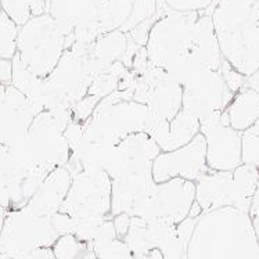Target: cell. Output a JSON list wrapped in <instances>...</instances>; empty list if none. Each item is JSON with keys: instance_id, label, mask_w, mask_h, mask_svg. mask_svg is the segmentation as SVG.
Wrapping results in <instances>:
<instances>
[{"instance_id": "cell-43", "label": "cell", "mask_w": 259, "mask_h": 259, "mask_svg": "<svg viewBox=\"0 0 259 259\" xmlns=\"http://www.w3.org/2000/svg\"><path fill=\"white\" fill-rule=\"evenodd\" d=\"M245 86H247V88H249V89L255 90L256 93H259V69L258 71H255L254 74L247 78Z\"/></svg>"}, {"instance_id": "cell-40", "label": "cell", "mask_w": 259, "mask_h": 259, "mask_svg": "<svg viewBox=\"0 0 259 259\" xmlns=\"http://www.w3.org/2000/svg\"><path fill=\"white\" fill-rule=\"evenodd\" d=\"M248 217L251 219V225H252V230L255 233V237L259 243V186L256 191H255L252 201H251V206H249Z\"/></svg>"}, {"instance_id": "cell-32", "label": "cell", "mask_w": 259, "mask_h": 259, "mask_svg": "<svg viewBox=\"0 0 259 259\" xmlns=\"http://www.w3.org/2000/svg\"><path fill=\"white\" fill-rule=\"evenodd\" d=\"M166 10L176 13H204L215 5V0H162Z\"/></svg>"}, {"instance_id": "cell-21", "label": "cell", "mask_w": 259, "mask_h": 259, "mask_svg": "<svg viewBox=\"0 0 259 259\" xmlns=\"http://www.w3.org/2000/svg\"><path fill=\"white\" fill-rule=\"evenodd\" d=\"M259 186V174L254 165L241 164L233 170V208L248 213Z\"/></svg>"}, {"instance_id": "cell-19", "label": "cell", "mask_w": 259, "mask_h": 259, "mask_svg": "<svg viewBox=\"0 0 259 259\" xmlns=\"http://www.w3.org/2000/svg\"><path fill=\"white\" fill-rule=\"evenodd\" d=\"M229 125L243 133L259 119V93L244 86L233 96L232 101L226 107Z\"/></svg>"}, {"instance_id": "cell-34", "label": "cell", "mask_w": 259, "mask_h": 259, "mask_svg": "<svg viewBox=\"0 0 259 259\" xmlns=\"http://www.w3.org/2000/svg\"><path fill=\"white\" fill-rule=\"evenodd\" d=\"M101 99H99L97 96L86 95L83 99H80L79 101H76L75 104H72V119L82 123H86L89 121L90 116L93 115L96 107L100 103Z\"/></svg>"}, {"instance_id": "cell-7", "label": "cell", "mask_w": 259, "mask_h": 259, "mask_svg": "<svg viewBox=\"0 0 259 259\" xmlns=\"http://www.w3.org/2000/svg\"><path fill=\"white\" fill-rule=\"evenodd\" d=\"M60 211L75 221L111 217V179L103 169L80 170L72 175L71 187Z\"/></svg>"}, {"instance_id": "cell-17", "label": "cell", "mask_w": 259, "mask_h": 259, "mask_svg": "<svg viewBox=\"0 0 259 259\" xmlns=\"http://www.w3.org/2000/svg\"><path fill=\"white\" fill-rule=\"evenodd\" d=\"M196 202L204 212L233 208V172L208 170L197 180Z\"/></svg>"}, {"instance_id": "cell-23", "label": "cell", "mask_w": 259, "mask_h": 259, "mask_svg": "<svg viewBox=\"0 0 259 259\" xmlns=\"http://www.w3.org/2000/svg\"><path fill=\"white\" fill-rule=\"evenodd\" d=\"M133 2L135 0H107L101 11L100 24H99L101 35L121 29L122 25L131 16Z\"/></svg>"}, {"instance_id": "cell-28", "label": "cell", "mask_w": 259, "mask_h": 259, "mask_svg": "<svg viewBox=\"0 0 259 259\" xmlns=\"http://www.w3.org/2000/svg\"><path fill=\"white\" fill-rule=\"evenodd\" d=\"M89 249V245L75 237L74 234L60 236L52 245L56 259H79Z\"/></svg>"}, {"instance_id": "cell-4", "label": "cell", "mask_w": 259, "mask_h": 259, "mask_svg": "<svg viewBox=\"0 0 259 259\" xmlns=\"http://www.w3.org/2000/svg\"><path fill=\"white\" fill-rule=\"evenodd\" d=\"M16 48L22 64L39 78H48L67 50L64 33L46 13L18 28Z\"/></svg>"}, {"instance_id": "cell-6", "label": "cell", "mask_w": 259, "mask_h": 259, "mask_svg": "<svg viewBox=\"0 0 259 259\" xmlns=\"http://www.w3.org/2000/svg\"><path fill=\"white\" fill-rule=\"evenodd\" d=\"M200 13H176L165 10L148 33L146 52L148 63L166 71L190 53L191 28Z\"/></svg>"}, {"instance_id": "cell-18", "label": "cell", "mask_w": 259, "mask_h": 259, "mask_svg": "<svg viewBox=\"0 0 259 259\" xmlns=\"http://www.w3.org/2000/svg\"><path fill=\"white\" fill-rule=\"evenodd\" d=\"M190 56L208 69L219 71L222 64V53L219 49L211 13H200L191 28Z\"/></svg>"}, {"instance_id": "cell-51", "label": "cell", "mask_w": 259, "mask_h": 259, "mask_svg": "<svg viewBox=\"0 0 259 259\" xmlns=\"http://www.w3.org/2000/svg\"><path fill=\"white\" fill-rule=\"evenodd\" d=\"M136 259H148V258H147V256H138Z\"/></svg>"}, {"instance_id": "cell-47", "label": "cell", "mask_w": 259, "mask_h": 259, "mask_svg": "<svg viewBox=\"0 0 259 259\" xmlns=\"http://www.w3.org/2000/svg\"><path fill=\"white\" fill-rule=\"evenodd\" d=\"M6 209L5 208H2L0 206V233H2V226H3V221H5V217H6Z\"/></svg>"}, {"instance_id": "cell-31", "label": "cell", "mask_w": 259, "mask_h": 259, "mask_svg": "<svg viewBox=\"0 0 259 259\" xmlns=\"http://www.w3.org/2000/svg\"><path fill=\"white\" fill-rule=\"evenodd\" d=\"M11 172V159L7 147L0 144V206L6 211L10 209V193H9V176Z\"/></svg>"}, {"instance_id": "cell-20", "label": "cell", "mask_w": 259, "mask_h": 259, "mask_svg": "<svg viewBox=\"0 0 259 259\" xmlns=\"http://www.w3.org/2000/svg\"><path fill=\"white\" fill-rule=\"evenodd\" d=\"M127 50V35L122 31H112L103 33L90 46V57L104 68L112 64L121 63Z\"/></svg>"}, {"instance_id": "cell-33", "label": "cell", "mask_w": 259, "mask_h": 259, "mask_svg": "<svg viewBox=\"0 0 259 259\" xmlns=\"http://www.w3.org/2000/svg\"><path fill=\"white\" fill-rule=\"evenodd\" d=\"M118 236H116L115 229H114V223H112V218L106 219L99 225V228L96 230L95 238L89 245V248L93 249V252H97L100 249L106 248L107 245L114 243Z\"/></svg>"}, {"instance_id": "cell-2", "label": "cell", "mask_w": 259, "mask_h": 259, "mask_svg": "<svg viewBox=\"0 0 259 259\" xmlns=\"http://www.w3.org/2000/svg\"><path fill=\"white\" fill-rule=\"evenodd\" d=\"M211 16L223 60L244 76H251L259 69V7L215 0Z\"/></svg>"}, {"instance_id": "cell-12", "label": "cell", "mask_w": 259, "mask_h": 259, "mask_svg": "<svg viewBox=\"0 0 259 259\" xmlns=\"http://www.w3.org/2000/svg\"><path fill=\"white\" fill-rule=\"evenodd\" d=\"M208 170L205 139L201 133L183 147L174 151H161L153 161V179L155 183H164L175 178L196 183Z\"/></svg>"}, {"instance_id": "cell-45", "label": "cell", "mask_w": 259, "mask_h": 259, "mask_svg": "<svg viewBox=\"0 0 259 259\" xmlns=\"http://www.w3.org/2000/svg\"><path fill=\"white\" fill-rule=\"evenodd\" d=\"M147 258L148 259H164V255H162V252H161V249L154 248L148 252Z\"/></svg>"}, {"instance_id": "cell-13", "label": "cell", "mask_w": 259, "mask_h": 259, "mask_svg": "<svg viewBox=\"0 0 259 259\" xmlns=\"http://www.w3.org/2000/svg\"><path fill=\"white\" fill-rule=\"evenodd\" d=\"M63 125L49 111L39 112L28 129L27 138L37 164L49 170L65 166L71 158V148L64 138Z\"/></svg>"}, {"instance_id": "cell-25", "label": "cell", "mask_w": 259, "mask_h": 259, "mask_svg": "<svg viewBox=\"0 0 259 259\" xmlns=\"http://www.w3.org/2000/svg\"><path fill=\"white\" fill-rule=\"evenodd\" d=\"M129 69L123 67L122 63H115L107 67L97 78H96L89 88L88 95L97 96L99 99H104L107 96L118 90L119 80L123 75L126 74Z\"/></svg>"}, {"instance_id": "cell-3", "label": "cell", "mask_w": 259, "mask_h": 259, "mask_svg": "<svg viewBox=\"0 0 259 259\" xmlns=\"http://www.w3.org/2000/svg\"><path fill=\"white\" fill-rule=\"evenodd\" d=\"M147 107L133 100L132 90H116L101 99L85 123V135L97 143L116 146L133 133L144 132Z\"/></svg>"}, {"instance_id": "cell-8", "label": "cell", "mask_w": 259, "mask_h": 259, "mask_svg": "<svg viewBox=\"0 0 259 259\" xmlns=\"http://www.w3.org/2000/svg\"><path fill=\"white\" fill-rule=\"evenodd\" d=\"M196 201V185L190 180L175 178L164 183H155L133 217L147 222H165L179 225L189 217Z\"/></svg>"}, {"instance_id": "cell-44", "label": "cell", "mask_w": 259, "mask_h": 259, "mask_svg": "<svg viewBox=\"0 0 259 259\" xmlns=\"http://www.w3.org/2000/svg\"><path fill=\"white\" fill-rule=\"evenodd\" d=\"M202 215V209L200 208V205L194 201V204L191 205L190 208V212H189V217L187 218H193V219H198V218Z\"/></svg>"}, {"instance_id": "cell-10", "label": "cell", "mask_w": 259, "mask_h": 259, "mask_svg": "<svg viewBox=\"0 0 259 259\" xmlns=\"http://www.w3.org/2000/svg\"><path fill=\"white\" fill-rule=\"evenodd\" d=\"M131 90L133 100L144 104L150 114L161 119L172 121L182 110L183 88L170 79L164 69L151 64L136 78Z\"/></svg>"}, {"instance_id": "cell-36", "label": "cell", "mask_w": 259, "mask_h": 259, "mask_svg": "<svg viewBox=\"0 0 259 259\" xmlns=\"http://www.w3.org/2000/svg\"><path fill=\"white\" fill-rule=\"evenodd\" d=\"M95 254L97 259H136L131 252V249L126 247V244L119 238H116L114 243Z\"/></svg>"}, {"instance_id": "cell-50", "label": "cell", "mask_w": 259, "mask_h": 259, "mask_svg": "<svg viewBox=\"0 0 259 259\" xmlns=\"http://www.w3.org/2000/svg\"><path fill=\"white\" fill-rule=\"evenodd\" d=\"M0 259H14V258H11V256H9V255L0 254Z\"/></svg>"}, {"instance_id": "cell-26", "label": "cell", "mask_w": 259, "mask_h": 259, "mask_svg": "<svg viewBox=\"0 0 259 259\" xmlns=\"http://www.w3.org/2000/svg\"><path fill=\"white\" fill-rule=\"evenodd\" d=\"M204 69L205 67L200 61H197L193 56L187 54L183 58H180L179 61H176L165 72L168 74L170 79L183 88L187 83H190L193 79H196Z\"/></svg>"}, {"instance_id": "cell-9", "label": "cell", "mask_w": 259, "mask_h": 259, "mask_svg": "<svg viewBox=\"0 0 259 259\" xmlns=\"http://www.w3.org/2000/svg\"><path fill=\"white\" fill-rule=\"evenodd\" d=\"M200 133L205 139L209 169L233 172L243 164L241 133L229 125L226 112H215L200 119Z\"/></svg>"}, {"instance_id": "cell-22", "label": "cell", "mask_w": 259, "mask_h": 259, "mask_svg": "<svg viewBox=\"0 0 259 259\" xmlns=\"http://www.w3.org/2000/svg\"><path fill=\"white\" fill-rule=\"evenodd\" d=\"M200 133V121L185 110H180L169 121V132L161 144V151H174L191 142Z\"/></svg>"}, {"instance_id": "cell-15", "label": "cell", "mask_w": 259, "mask_h": 259, "mask_svg": "<svg viewBox=\"0 0 259 259\" xmlns=\"http://www.w3.org/2000/svg\"><path fill=\"white\" fill-rule=\"evenodd\" d=\"M39 112L42 111L21 92L11 85L6 86L0 99V144L7 146L17 138L24 136Z\"/></svg>"}, {"instance_id": "cell-37", "label": "cell", "mask_w": 259, "mask_h": 259, "mask_svg": "<svg viewBox=\"0 0 259 259\" xmlns=\"http://www.w3.org/2000/svg\"><path fill=\"white\" fill-rule=\"evenodd\" d=\"M50 222L53 226L54 232L57 236H65V234H74L75 232V219L71 218L68 213L58 211L50 217Z\"/></svg>"}, {"instance_id": "cell-27", "label": "cell", "mask_w": 259, "mask_h": 259, "mask_svg": "<svg viewBox=\"0 0 259 259\" xmlns=\"http://www.w3.org/2000/svg\"><path fill=\"white\" fill-rule=\"evenodd\" d=\"M17 35V24L7 16V13L0 6V57L11 60L16 56Z\"/></svg>"}, {"instance_id": "cell-1", "label": "cell", "mask_w": 259, "mask_h": 259, "mask_svg": "<svg viewBox=\"0 0 259 259\" xmlns=\"http://www.w3.org/2000/svg\"><path fill=\"white\" fill-rule=\"evenodd\" d=\"M186 259H259L248 213L232 206L204 212L197 219Z\"/></svg>"}, {"instance_id": "cell-53", "label": "cell", "mask_w": 259, "mask_h": 259, "mask_svg": "<svg viewBox=\"0 0 259 259\" xmlns=\"http://www.w3.org/2000/svg\"><path fill=\"white\" fill-rule=\"evenodd\" d=\"M258 7H259V0H258Z\"/></svg>"}, {"instance_id": "cell-39", "label": "cell", "mask_w": 259, "mask_h": 259, "mask_svg": "<svg viewBox=\"0 0 259 259\" xmlns=\"http://www.w3.org/2000/svg\"><path fill=\"white\" fill-rule=\"evenodd\" d=\"M131 221L132 217L129 213H118L115 217H112V223H114V229H115L116 236L119 240H123L126 236L131 228Z\"/></svg>"}, {"instance_id": "cell-16", "label": "cell", "mask_w": 259, "mask_h": 259, "mask_svg": "<svg viewBox=\"0 0 259 259\" xmlns=\"http://www.w3.org/2000/svg\"><path fill=\"white\" fill-rule=\"evenodd\" d=\"M72 176L65 166L56 168L45 178L25 206L40 217L50 218L60 211L71 187Z\"/></svg>"}, {"instance_id": "cell-29", "label": "cell", "mask_w": 259, "mask_h": 259, "mask_svg": "<svg viewBox=\"0 0 259 259\" xmlns=\"http://www.w3.org/2000/svg\"><path fill=\"white\" fill-rule=\"evenodd\" d=\"M157 14H158V0H135L131 16L119 31L127 33L133 28H136L142 22L147 21L148 18Z\"/></svg>"}, {"instance_id": "cell-42", "label": "cell", "mask_w": 259, "mask_h": 259, "mask_svg": "<svg viewBox=\"0 0 259 259\" xmlns=\"http://www.w3.org/2000/svg\"><path fill=\"white\" fill-rule=\"evenodd\" d=\"M25 259H56L52 248H39L28 255Z\"/></svg>"}, {"instance_id": "cell-46", "label": "cell", "mask_w": 259, "mask_h": 259, "mask_svg": "<svg viewBox=\"0 0 259 259\" xmlns=\"http://www.w3.org/2000/svg\"><path fill=\"white\" fill-rule=\"evenodd\" d=\"M79 259H97V256H96V254L93 252V249L89 248L88 251H86L85 254L80 256Z\"/></svg>"}, {"instance_id": "cell-41", "label": "cell", "mask_w": 259, "mask_h": 259, "mask_svg": "<svg viewBox=\"0 0 259 259\" xmlns=\"http://www.w3.org/2000/svg\"><path fill=\"white\" fill-rule=\"evenodd\" d=\"M13 76V61L9 58L0 57V85H11Z\"/></svg>"}, {"instance_id": "cell-52", "label": "cell", "mask_w": 259, "mask_h": 259, "mask_svg": "<svg viewBox=\"0 0 259 259\" xmlns=\"http://www.w3.org/2000/svg\"><path fill=\"white\" fill-rule=\"evenodd\" d=\"M256 169H258V174H259V165H256Z\"/></svg>"}, {"instance_id": "cell-24", "label": "cell", "mask_w": 259, "mask_h": 259, "mask_svg": "<svg viewBox=\"0 0 259 259\" xmlns=\"http://www.w3.org/2000/svg\"><path fill=\"white\" fill-rule=\"evenodd\" d=\"M46 2L48 0H0V6L20 28L33 17L45 14Z\"/></svg>"}, {"instance_id": "cell-30", "label": "cell", "mask_w": 259, "mask_h": 259, "mask_svg": "<svg viewBox=\"0 0 259 259\" xmlns=\"http://www.w3.org/2000/svg\"><path fill=\"white\" fill-rule=\"evenodd\" d=\"M243 164L259 165V119L252 126L241 133Z\"/></svg>"}, {"instance_id": "cell-35", "label": "cell", "mask_w": 259, "mask_h": 259, "mask_svg": "<svg viewBox=\"0 0 259 259\" xmlns=\"http://www.w3.org/2000/svg\"><path fill=\"white\" fill-rule=\"evenodd\" d=\"M219 72H221V75H222L223 82H225L226 88L229 89V92H232L233 95H236L238 90H241L244 86H245L247 76H244L243 74H240V72H238L237 69L233 68L228 61L222 60Z\"/></svg>"}, {"instance_id": "cell-48", "label": "cell", "mask_w": 259, "mask_h": 259, "mask_svg": "<svg viewBox=\"0 0 259 259\" xmlns=\"http://www.w3.org/2000/svg\"><path fill=\"white\" fill-rule=\"evenodd\" d=\"M161 5L164 6V2H162V0H158V13H162V10H161ZM164 9H165V6H164Z\"/></svg>"}, {"instance_id": "cell-11", "label": "cell", "mask_w": 259, "mask_h": 259, "mask_svg": "<svg viewBox=\"0 0 259 259\" xmlns=\"http://www.w3.org/2000/svg\"><path fill=\"white\" fill-rule=\"evenodd\" d=\"M97 76L99 71L90 60L89 48L74 43L64 52L48 79L71 104H75L88 95L92 82Z\"/></svg>"}, {"instance_id": "cell-14", "label": "cell", "mask_w": 259, "mask_h": 259, "mask_svg": "<svg viewBox=\"0 0 259 259\" xmlns=\"http://www.w3.org/2000/svg\"><path fill=\"white\" fill-rule=\"evenodd\" d=\"M233 96L221 72L205 68L196 79L183 86L182 110L200 121L215 112L225 111Z\"/></svg>"}, {"instance_id": "cell-38", "label": "cell", "mask_w": 259, "mask_h": 259, "mask_svg": "<svg viewBox=\"0 0 259 259\" xmlns=\"http://www.w3.org/2000/svg\"><path fill=\"white\" fill-rule=\"evenodd\" d=\"M83 135H85V123L75 121V119L69 122L65 127V131H64V138L67 140L71 150L79 143V140L83 138Z\"/></svg>"}, {"instance_id": "cell-5", "label": "cell", "mask_w": 259, "mask_h": 259, "mask_svg": "<svg viewBox=\"0 0 259 259\" xmlns=\"http://www.w3.org/2000/svg\"><path fill=\"white\" fill-rule=\"evenodd\" d=\"M58 238L50 218L40 217L28 206L6 212L0 233V254L25 259L39 248H52Z\"/></svg>"}, {"instance_id": "cell-49", "label": "cell", "mask_w": 259, "mask_h": 259, "mask_svg": "<svg viewBox=\"0 0 259 259\" xmlns=\"http://www.w3.org/2000/svg\"><path fill=\"white\" fill-rule=\"evenodd\" d=\"M5 89H6V86L0 85V99H2V96H3V93H5Z\"/></svg>"}]
</instances>
